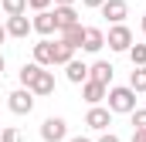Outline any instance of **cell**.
<instances>
[{
  "mask_svg": "<svg viewBox=\"0 0 146 142\" xmlns=\"http://www.w3.org/2000/svg\"><path fill=\"white\" fill-rule=\"evenodd\" d=\"M106 102H109V112L112 115H133L136 112V91L129 88V85H112L109 95H106Z\"/></svg>",
  "mask_w": 146,
  "mask_h": 142,
  "instance_id": "6da1fadb",
  "label": "cell"
},
{
  "mask_svg": "<svg viewBox=\"0 0 146 142\" xmlns=\"http://www.w3.org/2000/svg\"><path fill=\"white\" fill-rule=\"evenodd\" d=\"M41 139L44 142H68V122L61 115H48L41 122Z\"/></svg>",
  "mask_w": 146,
  "mask_h": 142,
  "instance_id": "7a4b0ae2",
  "label": "cell"
},
{
  "mask_svg": "<svg viewBox=\"0 0 146 142\" xmlns=\"http://www.w3.org/2000/svg\"><path fill=\"white\" fill-rule=\"evenodd\" d=\"M106 44H109V51L129 54V47H133V31H129L126 24H112L109 34H106Z\"/></svg>",
  "mask_w": 146,
  "mask_h": 142,
  "instance_id": "3957f363",
  "label": "cell"
},
{
  "mask_svg": "<svg viewBox=\"0 0 146 142\" xmlns=\"http://www.w3.org/2000/svg\"><path fill=\"white\" fill-rule=\"evenodd\" d=\"M7 108H10L14 115H31V112H34V95H31L27 88H14V91L7 95Z\"/></svg>",
  "mask_w": 146,
  "mask_h": 142,
  "instance_id": "277c9868",
  "label": "cell"
},
{
  "mask_svg": "<svg viewBox=\"0 0 146 142\" xmlns=\"http://www.w3.org/2000/svg\"><path fill=\"white\" fill-rule=\"evenodd\" d=\"M27 91H31L34 98H44V95H54V71L41 68V71L34 74V81L27 85Z\"/></svg>",
  "mask_w": 146,
  "mask_h": 142,
  "instance_id": "5b68a950",
  "label": "cell"
},
{
  "mask_svg": "<svg viewBox=\"0 0 146 142\" xmlns=\"http://www.w3.org/2000/svg\"><path fill=\"white\" fill-rule=\"evenodd\" d=\"M85 125H88L92 132H109V125H112V112H109L106 105L88 108V115H85Z\"/></svg>",
  "mask_w": 146,
  "mask_h": 142,
  "instance_id": "8992f818",
  "label": "cell"
},
{
  "mask_svg": "<svg viewBox=\"0 0 146 142\" xmlns=\"http://www.w3.org/2000/svg\"><path fill=\"white\" fill-rule=\"evenodd\" d=\"M106 47V31L102 27H85V34H82V51L85 54H99Z\"/></svg>",
  "mask_w": 146,
  "mask_h": 142,
  "instance_id": "52a82bcc",
  "label": "cell"
},
{
  "mask_svg": "<svg viewBox=\"0 0 146 142\" xmlns=\"http://www.w3.org/2000/svg\"><path fill=\"white\" fill-rule=\"evenodd\" d=\"M99 14H102L109 24H122V20L129 17V3H126V0H106Z\"/></svg>",
  "mask_w": 146,
  "mask_h": 142,
  "instance_id": "ba28073f",
  "label": "cell"
},
{
  "mask_svg": "<svg viewBox=\"0 0 146 142\" xmlns=\"http://www.w3.org/2000/svg\"><path fill=\"white\" fill-rule=\"evenodd\" d=\"M34 64L37 68H54V41L41 37L34 44Z\"/></svg>",
  "mask_w": 146,
  "mask_h": 142,
  "instance_id": "9c48e42d",
  "label": "cell"
},
{
  "mask_svg": "<svg viewBox=\"0 0 146 142\" xmlns=\"http://www.w3.org/2000/svg\"><path fill=\"white\" fill-rule=\"evenodd\" d=\"M31 31H37L41 37H51V34H58L54 14H51V10H41V14H34V17H31Z\"/></svg>",
  "mask_w": 146,
  "mask_h": 142,
  "instance_id": "30bf717a",
  "label": "cell"
},
{
  "mask_svg": "<svg viewBox=\"0 0 146 142\" xmlns=\"http://www.w3.org/2000/svg\"><path fill=\"white\" fill-rule=\"evenodd\" d=\"M112 74H115V68H112L109 61H95V64H88V81H95V85L112 88Z\"/></svg>",
  "mask_w": 146,
  "mask_h": 142,
  "instance_id": "8fae6325",
  "label": "cell"
},
{
  "mask_svg": "<svg viewBox=\"0 0 146 142\" xmlns=\"http://www.w3.org/2000/svg\"><path fill=\"white\" fill-rule=\"evenodd\" d=\"M3 27H7V37L24 41V37L31 34V17H27V14H24V17H7V20H3Z\"/></svg>",
  "mask_w": 146,
  "mask_h": 142,
  "instance_id": "7c38bea8",
  "label": "cell"
},
{
  "mask_svg": "<svg viewBox=\"0 0 146 142\" xmlns=\"http://www.w3.org/2000/svg\"><path fill=\"white\" fill-rule=\"evenodd\" d=\"M106 95H109V88H106V85H95V81H85V85H82V98L88 102V108L102 105V102H106Z\"/></svg>",
  "mask_w": 146,
  "mask_h": 142,
  "instance_id": "4fadbf2b",
  "label": "cell"
},
{
  "mask_svg": "<svg viewBox=\"0 0 146 142\" xmlns=\"http://www.w3.org/2000/svg\"><path fill=\"white\" fill-rule=\"evenodd\" d=\"M51 14H54V24H58V31H68V27H75V24H82L75 7H54Z\"/></svg>",
  "mask_w": 146,
  "mask_h": 142,
  "instance_id": "5bb4252c",
  "label": "cell"
},
{
  "mask_svg": "<svg viewBox=\"0 0 146 142\" xmlns=\"http://www.w3.org/2000/svg\"><path fill=\"white\" fill-rule=\"evenodd\" d=\"M65 78H68L72 85H85V81H88V64L78 61V58L68 61V64H65Z\"/></svg>",
  "mask_w": 146,
  "mask_h": 142,
  "instance_id": "9a60e30c",
  "label": "cell"
},
{
  "mask_svg": "<svg viewBox=\"0 0 146 142\" xmlns=\"http://www.w3.org/2000/svg\"><path fill=\"white\" fill-rule=\"evenodd\" d=\"M58 41H65L68 47H75V51H82V34H85V27L82 24H75V27H68V31H58Z\"/></svg>",
  "mask_w": 146,
  "mask_h": 142,
  "instance_id": "2e32d148",
  "label": "cell"
},
{
  "mask_svg": "<svg viewBox=\"0 0 146 142\" xmlns=\"http://www.w3.org/2000/svg\"><path fill=\"white\" fill-rule=\"evenodd\" d=\"M68 61H75V47H68L65 41H54V64H68Z\"/></svg>",
  "mask_w": 146,
  "mask_h": 142,
  "instance_id": "e0dca14e",
  "label": "cell"
},
{
  "mask_svg": "<svg viewBox=\"0 0 146 142\" xmlns=\"http://www.w3.org/2000/svg\"><path fill=\"white\" fill-rule=\"evenodd\" d=\"M0 7H3L7 17H24L27 14V0H0Z\"/></svg>",
  "mask_w": 146,
  "mask_h": 142,
  "instance_id": "ac0fdd59",
  "label": "cell"
},
{
  "mask_svg": "<svg viewBox=\"0 0 146 142\" xmlns=\"http://www.w3.org/2000/svg\"><path fill=\"white\" fill-rule=\"evenodd\" d=\"M129 88L139 95V91H146V68H133V74H129Z\"/></svg>",
  "mask_w": 146,
  "mask_h": 142,
  "instance_id": "d6986e66",
  "label": "cell"
},
{
  "mask_svg": "<svg viewBox=\"0 0 146 142\" xmlns=\"http://www.w3.org/2000/svg\"><path fill=\"white\" fill-rule=\"evenodd\" d=\"M129 61H133V68H146V44H133L129 47Z\"/></svg>",
  "mask_w": 146,
  "mask_h": 142,
  "instance_id": "ffe728a7",
  "label": "cell"
},
{
  "mask_svg": "<svg viewBox=\"0 0 146 142\" xmlns=\"http://www.w3.org/2000/svg\"><path fill=\"white\" fill-rule=\"evenodd\" d=\"M37 64L34 61H31V64H24V68H21V74H17V78H21V88H27V85H31V81H34V74H37Z\"/></svg>",
  "mask_w": 146,
  "mask_h": 142,
  "instance_id": "44dd1931",
  "label": "cell"
},
{
  "mask_svg": "<svg viewBox=\"0 0 146 142\" xmlns=\"http://www.w3.org/2000/svg\"><path fill=\"white\" fill-rule=\"evenodd\" d=\"M0 142H24V135H21V129L7 125V129H0Z\"/></svg>",
  "mask_w": 146,
  "mask_h": 142,
  "instance_id": "7402d4cb",
  "label": "cell"
},
{
  "mask_svg": "<svg viewBox=\"0 0 146 142\" xmlns=\"http://www.w3.org/2000/svg\"><path fill=\"white\" fill-rule=\"evenodd\" d=\"M133 129H146V108H136L133 112Z\"/></svg>",
  "mask_w": 146,
  "mask_h": 142,
  "instance_id": "603a6c76",
  "label": "cell"
},
{
  "mask_svg": "<svg viewBox=\"0 0 146 142\" xmlns=\"http://www.w3.org/2000/svg\"><path fill=\"white\" fill-rule=\"evenodd\" d=\"M51 3H54V0H27V7H31L34 14H41V10H48Z\"/></svg>",
  "mask_w": 146,
  "mask_h": 142,
  "instance_id": "cb8c5ba5",
  "label": "cell"
},
{
  "mask_svg": "<svg viewBox=\"0 0 146 142\" xmlns=\"http://www.w3.org/2000/svg\"><path fill=\"white\" fill-rule=\"evenodd\" d=\"M95 142H122V139H119L115 132H102V135H99V139H95Z\"/></svg>",
  "mask_w": 146,
  "mask_h": 142,
  "instance_id": "d4e9b609",
  "label": "cell"
},
{
  "mask_svg": "<svg viewBox=\"0 0 146 142\" xmlns=\"http://www.w3.org/2000/svg\"><path fill=\"white\" fill-rule=\"evenodd\" d=\"M102 3L106 0H82V7H88V10H102Z\"/></svg>",
  "mask_w": 146,
  "mask_h": 142,
  "instance_id": "484cf974",
  "label": "cell"
},
{
  "mask_svg": "<svg viewBox=\"0 0 146 142\" xmlns=\"http://www.w3.org/2000/svg\"><path fill=\"white\" fill-rule=\"evenodd\" d=\"M133 142H146V129H133Z\"/></svg>",
  "mask_w": 146,
  "mask_h": 142,
  "instance_id": "4316f807",
  "label": "cell"
},
{
  "mask_svg": "<svg viewBox=\"0 0 146 142\" xmlns=\"http://www.w3.org/2000/svg\"><path fill=\"white\" fill-rule=\"evenodd\" d=\"M54 7H75V0H54Z\"/></svg>",
  "mask_w": 146,
  "mask_h": 142,
  "instance_id": "83f0119b",
  "label": "cell"
},
{
  "mask_svg": "<svg viewBox=\"0 0 146 142\" xmlns=\"http://www.w3.org/2000/svg\"><path fill=\"white\" fill-rule=\"evenodd\" d=\"M68 142H92V139H85V135H68Z\"/></svg>",
  "mask_w": 146,
  "mask_h": 142,
  "instance_id": "f1b7e54d",
  "label": "cell"
},
{
  "mask_svg": "<svg viewBox=\"0 0 146 142\" xmlns=\"http://www.w3.org/2000/svg\"><path fill=\"white\" fill-rule=\"evenodd\" d=\"M3 41H7V27L0 24V44H3Z\"/></svg>",
  "mask_w": 146,
  "mask_h": 142,
  "instance_id": "f546056e",
  "label": "cell"
},
{
  "mask_svg": "<svg viewBox=\"0 0 146 142\" xmlns=\"http://www.w3.org/2000/svg\"><path fill=\"white\" fill-rule=\"evenodd\" d=\"M3 68H7V61H3V54H0V74H3Z\"/></svg>",
  "mask_w": 146,
  "mask_h": 142,
  "instance_id": "4dcf8cb0",
  "label": "cell"
},
{
  "mask_svg": "<svg viewBox=\"0 0 146 142\" xmlns=\"http://www.w3.org/2000/svg\"><path fill=\"white\" fill-rule=\"evenodd\" d=\"M143 37H146V14H143Z\"/></svg>",
  "mask_w": 146,
  "mask_h": 142,
  "instance_id": "1f68e13d",
  "label": "cell"
}]
</instances>
